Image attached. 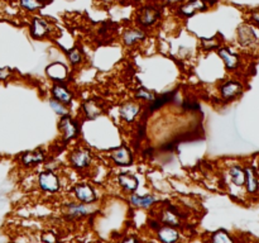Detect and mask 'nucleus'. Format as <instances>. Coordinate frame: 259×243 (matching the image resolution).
Segmentation results:
<instances>
[{"mask_svg":"<svg viewBox=\"0 0 259 243\" xmlns=\"http://www.w3.org/2000/svg\"><path fill=\"white\" fill-rule=\"evenodd\" d=\"M58 128L62 132L63 141L65 142L76 138L78 136V133H80V128H78L77 123L75 120H72L68 115L62 116V119L60 120V124H58Z\"/></svg>","mask_w":259,"mask_h":243,"instance_id":"nucleus-2","label":"nucleus"},{"mask_svg":"<svg viewBox=\"0 0 259 243\" xmlns=\"http://www.w3.org/2000/svg\"><path fill=\"white\" fill-rule=\"evenodd\" d=\"M157 234H158V238L162 240V242H166V243L176 242V240L180 238L179 232H177L174 227H171V225H166V227L158 229V233H157Z\"/></svg>","mask_w":259,"mask_h":243,"instance_id":"nucleus-16","label":"nucleus"},{"mask_svg":"<svg viewBox=\"0 0 259 243\" xmlns=\"http://www.w3.org/2000/svg\"><path fill=\"white\" fill-rule=\"evenodd\" d=\"M73 192H75L76 197H77L80 201L88 202V204H91V202L96 201V199H98L93 187L89 186V185L86 184L76 185L75 189H73Z\"/></svg>","mask_w":259,"mask_h":243,"instance_id":"nucleus-7","label":"nucleus"},{"mask_svg":"<svg viewBox=\"0 0 259 243\" xmlns=\"http://www.w3.org/2000/svg\"><path fill=\"white\" fill-rule=\"evenodd\" d=\"M220 93H222L223 99L225 100H232V99L237 98L243 93V85L239 81L229 80L225 84H223L220 88Z\"/></svg>","mask_w":259,"mask_h":243,"instance_id":"nucleus-6","label":"nucleus"},{"mask_svg":"<svg viewBox=\"0 0 259 243\" xmlns=\"http://www.w3.org/2000/svg\"><path fill=\"white\" fill-rule=\"evenodd\" d=\"M245 171V187L249 194H257L259 191V177L257 170L253 166H248L244 169Z\"/></svg>","mask_w":259,"mask_h":243,"instance_id":"nucleus-8","label":"nucleus"},{"mask_svg":"<svg viewBox=\"0 0 259 243\" xmlns=\"http://www.w3.org/2000/svg\"><path fill=\"white\" fill-rule=\"evenodd\" d=\"M161 13L157 9H153V8H144L139 12L138 14V22L141 23L142 25H152L153 23H156V20L158 19Z\"/></svg>","mask_w":259,"mask_h":243,"instance_id":"nucleus-12","label":"nucleus"},{"mask_svg":"<svg viewBox=\"0 0 259 243\" xmlns=\"http://www.w3.org/2000/svg\"><path fill=\"white\" fill-rule=\"evenodd\" d=\"M139 113V106L137 104L133 103H125L124 105H121L119 108V114L123 119H125L126 122H133L134 118L138 115Z\"/></svg>","mask_w":259,"mask_h":243,"instance_id":"nucleus-14","label":"nucleus"},{"mask_svg":"<svg viewBox=\"0 0 259 243\" xmlns=\"http://www.w3.org/2000/svg\"><path fill=\"white\" fill-rule=\"evenodd\" d=\"M229 175L232 177V182L235 186H244L245 184V171L242 166L239 165H234V166L230 167Z\"/></svg>","mask_w":259,"mask_h":243,"instance_id":"nucleus-17","label":"nucleus"},{"mask_svg":"<svg viewBox=\"0 0 259 243\" xmlns=\"http://www.w3.org/2000/svg\"><path fill=\"white\" fill-rule=\"evenodd\" d=\"M38 182L45 191L56 192L60 190V179L55 172L50 171V170L40 172L38 176Z\"/></svg>","mask_w":259,"mask_h":243,"instance_id":"nucleus-1","label":"nucleus"},{"mask_svg":"<svg viewBox=\"0 0 259 243\" xmlns=\"http://www.w3.org/2000/svg\"><path fill=\"white\" fill-rule=\"evenodd\" d=\"M131 202L136 207H141V208H148L151 207L152 204L154 202V196L152 195H147V196H139V195H133L131 197Z\"/></svg>","mask_w":259,"mask_h":243,"instance_id":"nucleus-22","label":"nucleus"},{"mask_svg":"<svg viewBox=\"0 0 259 243\" xmlns=\"http://www.w3.org/2000/svg\"><path fill=\"white\" fill-rule=\"evenodd\" d=\"M137 98L139 99H144V100H148V101H153L154 100V95L151 93L149 90H146V89H139L136 94Z\"/></svg>","mask_w":259,"mask_h":243,"instance_id":"nucleus-30","label":"nucleus"},{"mask_svg":"<svg viewBox=\"0 0 259 243\" xmlns=\"http://www.w3.org/2000/svg\"><path fill=\"white\" fill-rule=\"evenodd\" d=\"M22 8H24L28 12H34L45 7V0H19Z\"/></svg>","mask_w":259,"mask_h":243,"instance_id":"nucleus-24","label":"nucleus"},{"mask_svg":"<svg viewBox=\"0 0 259 243\" xmlns=\"http://www.w3.org/2000/svg\"><path fill=\"white\" fill-rule=\"evenodd\" d=\"M218 53H219V56L222 57V60L224 61L228 70H235V68H238L240 60L239 56H238L237 53L232 52V51L228 50V48H219V50H218Z\"/></svg>","mask_w":259,"mask_h":243,"instance_id":"nucleus-11","label":"nucleus"},{"mask_svg":"<svg viewBox=\"0 0 259 243\" xmlns=\"http://www.w3.org/2000/svg\"><path fill=\"white\" fill-rule=\"evenodd\" d=\"M57 239H58L57 235H56L53 232H51V230L50 232H45L42 235V240H45V242H56Z\"/></svg>","mask_w":259,"mask_h":243,"instance_id":"nucleus-31","label":"nucleus"},{"mask_svg":"<svg viewBox=\"0 0 259 243\" xmlns=\"http://www.w3.org/2000/svg\"><path fill=\"white\" fill-rule=\"evenodd\" d=\"M50 30V25L46 20L40 19V18H34L32 22V27H30V33L34 38H42Z\"/></svg>","mask_w":259,"mask_h":243,"instance_id":"nucleus-13","label":"nucleus"},{"mask_svg":"<svg viewBox=\"0 0 259 243\" xmlns=\"http://www.w3.org/2000/svg\"><path fill=\"white\" fill-rule=\"evenodd\" d=\"M91 158L93 156H91L90 149L86 148H77L71 152L70 154V162L75 169H83V167L89 166Z\"/></svg>","mask_w":259,"mask_h":243,"instance_id":"nucleus-3","label":"nucleus"},{"mask_svg":"<svg viewBox=\"0 0 259 243\" xmlns=\"http://www.w3.org/2000/svg\"><path fill=\"white\" fill-rule=\"evenodd\" d=\"M206 8L207 5L205 0H190L187 4L182 5L179 10L180 14L185 15V17H191L195 13L204 12V10H206Z\"/></svg>","mask_w":259,"mask_h":243,"instance_id":"nucleus-9","label":"nucleus"},{"mask_svg":"<svg viewBox=\"0 0 259 243\" xmlns=\"http://www.w3.org/2000/svg\"><path fill=\"white\" fill-rule=\"evenodd\" d=\"M176 94V91H171V93H167V94H163L162 96H159V98H154V100L152 101V105H151V110H156V109L161 108L162 105H164V104L167 103V101H169L172 99V96Z\"/></svg>","mask_w":259,"mask_h":243,"instance_id":"nucleus-25","label":"nucleus"},{"mask_svg":"<svg viewBox=\"0 0 259 243\" xmlns=\"http://www.w3.org/2000/svg\"><path fill=\"white\" fill-rule=\"evenodd\" d=\"M250 19H252V22L254 23V24H257L259 27V9L253 10L252 14H250Z\"/></svg>","mask_w":259,"mask_h":243,"instance_id":"nucleus-33","label":"nucleus"},{"mask_svg":"<svg viewBox=\"0 0 259 243\" xmlns=\"http://www.w3.org/2000/svg\"><path fill=\"white\" fill-rule=\"evenodd\" d=\"M45 161V153L40 149H35V151L27 152L22 156V164L24 166H32V165L40 164Z\"/></svg>","mask_w":259,"mask_h":243,"instance_id":"nucleus-15","label":"nucleus"},{"mask_svg":"<svg viewBox=\"0 0 259 243\" xmlns=\"http://www.w3.org/2000/svg\"><path fill=\"white\" fill-rule=\"evenodd\" d=\"M89 212H90V209L81 204H68L67 214L71 217H82V215L88 214Z\"/></svg>","mask_w":259,"mask_h":243,"instance_id":"nucleus-23","label":"nucleus"},{"mask_svg":"<svg viewBox=\"0 0 259 243\" xmlns=\"http://www.w3.org/2000/svg\"><path fill=\"white\" fill-rule=\"evenodd\" d=\"M144 37H146V33H144L143 30L129 29L124 33L123 39H124V43H125L126 46H132V45H134L136 42H138V40L143 39Z\"/></svg>","mask_w":259,"mask_h":243,"instance_id":"nucleus-21","label":"nucleus"},{"mask_svg":"<svg viewBox=\"0 0 259 243\" xmlns=\"http://www.w3.org/2000/svg\"><path fill=\"white\" fill-rule=\"evenodd\" d=\"M50 105H51V108H52L56 113L60 114V115L63 116V115H67L68 114L67 108H66V106H63L62 103L58 100H56V99H52V100L50 101Z\"/></svg>","mask_w":259,"mask_h":243,"instance_id":"nucleus-28","label":"nucleus"},{"mask_svg":"<svg viewBox=\"0 0 259 243\" xmlns=\"http://www.w3.org/2000/svg\"><path fill=\"white\" fill-rule=\"evenodd\" d=\"M211 240H212V242H215V243H232L234 239L230 237L229 233H228L227 230L220 229V230H218V232H215L214 234H212Z\"/></svg>","mask_w":259,"mask_h":243,"instance_id":"nucleus-26","label":"nucleus"},{"mask_svg":"<svg viewBox=\"0 0 259 243\" xmlns=\"http://www.w3.org/2000/svg\"><path fill=\"white\" fill-rule=\"evenodd\" d=\"M168 2H172V3H174V2H180V0H168Z\"/></svg>","mask_w":259,"mask_h":243,"instance_id":"nucleus-35","label":"nucleus"},{"mask_svg":"<svg viewBox=\"0 0 259 243\" xmlns=\"http://www.w3.org/2000/svg\"><path fill=\"white\" fill-rule=\"evenodd\" d=\"M118 181L128 191H136L137 187H138V179L131 174H120L118 177Z\"/></svg>","mask_w":259,"mask_h":243,"instance_id":"nucleus-19","label":"nucleus"},{"mask_svg":"<svg viewBox=\"0 0 259 243\" xmlns=\"http://www.w3.org/2000/svg\"><path fill=\"white\" fill-rule=\"evenodd\" d=\"M136 238H126V239H124V242H136Z\"/></svg>","mask_w":259,"mask_h":243,"instance_id":"nucleus-34","label":"nucleus"},{"mask_svg":"<svg viewBox=\"0 0 259 243\" xmlns=\"http://www.w3.org/2000/svg\"><path fill=\"white\" fill-rule=\"evenodd\" d=\"M68 58H70L71 63L72 65H77V63L81 62L82 60V56H81V51L78 48H73L68 52Z\"/></svg>","mask_w":259,"mask_h":243,"instance_id":"nucleus-29","label":"nucleus"},{"mask_svg":"<svg viewBox=\"0 0 259 243\" xmlns=\"http://www.w3.org/2000/svg\"><path fill=\"white\" fill-rule=\"evenodd\" d=\"M48 77L56 81H63L67 78V67L61 62H53L46 68Z\"/></svg>","mask_w":259,"mask_h":243,"instance_id":"nucleus-10","label":"nucleus"},{"mask_svg":"<svg viewBox=\"0 0 259 243\" xmlns=\"http://www.w3.org/2000/svg\"><path fill=\"white\" fill-rule=\"evenodd\" d=\"M52 94L56 100L61 101L62 104H70L71 100H72V94L63 85H56L52 89Z\"/></svg>","mask_w":259,"mask_h":243,"instance_id":"nucleus-20","label":"nucleus"},{"mask_svg":"<svg viewBox=\"0 0 259 243\" xmlns=\"http://www.w3.org/2000/svg\"><path fill=\"white\" fill-rule=\"evenodd\" d=\"M110 157L119 166H129L133 162V156L128 147L120 146L110 152Z\"/></svg>","mask_w":259,"mask_h":243,"instance_id":"nucleus-5","label":"nucleus"},{"mask_svg":"<svg viewBox=\"0 0 259 243\" xmlns=\"http://www.w3.org/2000/svg\"><path fill=\"white\" fill-rule=\"evenodd\" d=\"M82 108L89 119L98 118V116L103 113V108H101L100 104L95 100H86L85 103H83Z\"/></svg>","mask_w":259,"mask_h":243,"instance_id":"nucleus-18","label":"nucleus"},{"mask_svg":"<svg viewBox=\"0 0 259 243\" xmlns=\"http://www.w3.org/2000/svg\"><path fill=\"white\" fill-rule=\"evenodd\" d=\"M162 222L166 225H171V227H177V225H180V220L179 218H177V214H175L171 209L166 210V212L163 213Z\"/></svg>","mask_w":259,"mask_h":243,"instance_id":"nucleus-27","label":"nucleus"},{"mask_svg":"<svg viewBox=\"0 0 259 243\" xmlns=\"http://www.w3.org/2000/svg\"><path fill=\"white\" fill-rule=\"evenodd\" d=\"M238 39H239V45L243 47H253L259 42L253 28L248 24L240 25L238 29Z\"/></svg>","mask_w":259,"mask_h":243,"instance_id":"nucleus-4","label":"nucleus"},{"mask_svg":"<svg viewBox=\"0 0 259 243\" xmlns=\"http://www.w3.org/2000/svg\"><path fill=\"white\" fill-rule=\"evenodd\" d=\"M12 75V70L8 67H0V81L8 80V77Z\"/></svg>","mask_w":259,"mask_h":243,"instance_id":"nucleus-32","label":"nucleus"}]
</instances>
